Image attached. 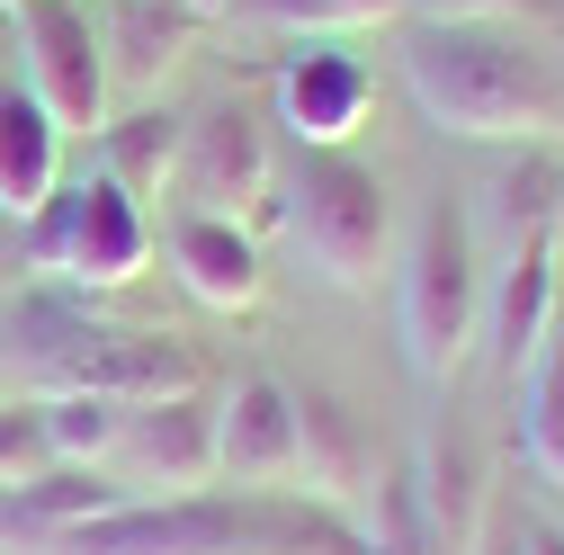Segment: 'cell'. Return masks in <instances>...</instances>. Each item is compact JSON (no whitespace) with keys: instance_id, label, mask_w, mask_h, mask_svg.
I'll return each mask as SVG.
<instances>
[{"instance_id":"obj_24","label":"cell","mask_w":564,"mask_h":555,"mask_svg":"<svg viewBox=\"0 0 564 555\" xmlns=\"http://www.w3.org/2000/svg\"><path fill=\"white\" fill-rule=\"evenodd\" d=\"M54 475V439H45V412L36 403H0V493L10 483Z\"/></svg>"},{"instance_id":"obj_6","label":"cell","mask_w":564,"mask_h":555,"mask_svg":"<svg viewBox=\"0 0 564 555\" xmlns=\"http://www.w3.org/2000/svg\"><path fill=\"white\" fill-rule=\"evenodd\" d=\"M108 475L134 502H180L216 483V403L206 394H171V403H134L126 439L108 457Z\"/></svg>"},{"instance_id":"obj_1","label":"cell","mask_w":564,"mask_h":555,"mask_svg":"<svg viewBox=\"0 0 564 555\" xmlns=\"http://www.w3.org/2000/svg\"><path fill=\"white\" fill-rule=\"evenodd\" d=\"M403 90L457 144H564V63L511 28H403Z\"/></svg>"},{"instance_id":"obj_11","label":"cell","mask_w":564,"mask_h":555,"mask_svg":"<svg viewBox=\"0 0 564 555\" xmlns=\"http://www.w3.org/2000/svg\"><path fill=\"white\" fill-rule=\"evenodd\" d=\"M555 278H564V233H529V242L502 251V278L484 296V340H492V359H502L511 385L529 377V359L555 331Z\"/></svg>"},{"instance_id":"obj_4","label":"cell","mask_w":564,"mask_h":555,"mask_svg":"<svg viewBox=\"0 0 564 555\" xmlns=\"http://www.w3.org/2000/svg\"><path fill=\"white\" fill-rule=\"evenodd\" d=\"M28 233V260L73 296H117L153 269V216L134 206L108 171H82L45 197V216L19 225Z\"/></svg>"},{"instance_id":"obj_19","label":"cell","mask_w":564,"mask_h":555,"mask_svg":"<svg viewBox=\"0 0 564 555\" xmlns=\"http://www.w3.org/2000/svg\"><path fill=\"white\" fill-rule=\"evenodd\" d=\"M484 216H492V233H502V251L511 242H529V233H564V171L555 162H511V171H492V188H484Z\"/></svg>"},{"instance_id":"obj_27","label":"cell","mask_w":564,"mask_h":555,"mask_svg":"<svg viewBox=\"0 0 564 555\" xmlns=\"http://www.w3.org/2000/svg\"><path fill=\"white\" fill-rule=\"evenodd\" d=\"M520 537H529V555H564V529H546V520H520Z\"/></svg>"},{"instance_id":"obj_28","label":"cell","mask_w":564,"mask_h":555,"mask_svg":"<svg viewBox=\"0 0 564 555\" xmlns=\"http://www.w3.org/2000/svg\"><path fill=\"white\" fill-rule=\"evenodd\" d=\"M0 287H10V260H0Z\"/></svg>"},{"instance_id":"obj_23","label":"cell","mask_w":564,"mask_h":555,"mask_svg":"<svg viewBox=\"0 0 564 555\" xmlns=\"http://www.w3.org/2000/svg\"><path fill=\"white\" fill-rule=\"evenodd\" d=\"M368 555H440L431 520H421V493H412V475H377L368 483V520H359Z\"/></svg>"},{"instance_id":"obj_22","label":"cell","mask_w":564,"mask_h":555,"mask_svg":"<svg viewBox=\"0 0 564 555\" xmlns=\"http://www.w3.org/2000/svg\"><path fill=\"white\" fill-rule=\"evenodd\" d=\"M242 19L278 36H349V28H394L403 0H242Z\"/></svg>"},{"instance_id":"obj_17","label":"cell","mask_w":564,"mask_h":555,"mask_svg":"<svg viewBox=\"0 0 564 555\" xmlns=\"http://www.w3.org/2000/svg\"><path fill=\"white\" fill-rule=\"evenodd\" d=\"M197 10L188 0H117L108 10V81H126V90H162L180 63H188V45H197Z\"/></svg>"},{"instance_id":"obj_25","label":"cell","mask_w":564,"mask_h":555,"mask_svg":"<svg viewBox=\"0 0 564 555\" xmlns=\"http://www.w3.org/2000/svg\"><path fill=\"white\" fill-rule=\"evenodd\" d=\"M403 10L431 28H511V19H538V0H403Z\"/></svg>"},{"instance_id":"obj_9","label":"cell","mask_w":564,"mask_h":555,"mask_svg":"<svg viewBox=\"0 0 564 555\" xmlns=\"http://www.w3.org/2000/svg\"><path fill=\"white\" fill-rule=\"evenodd\" d=\"M108 340V314H90V296L73 287H36L0 314V385H19L28 403L45 394H73L82 359Z\"/></svg>"},{"instance_id":"obj_7","label":"cell","mask_w":564,"mask_h":555,"mask_svg":"<svg viewBox=\"0 0 564 555\" xmlns=\"http://www.w3.org/2000/svg\"><path fill=\"white\" fill-rule=\"evenodd\" d=\"M180 197H188V216H269V197H278V153H269V126L251 108H216V117H197L188 126V153H180Z\"/></svg>"},{"instance_id":"obj_14","label":"cell","mask_w":564,"mask_h":555,"mask_svg":"<svg viewBox=\"0 0 564 555\" xmlns=\"http://www.w3.org/2000/svg\"><path fill=\"white\" fill-rule=\"evenodd\" d=\"M206 368L180 331H134V323H108V340L82 359L73 394H108V403H171V394H197Z\"/></svg>"},{"instance_id":"obj_15","label":"cell","mask_w":564,"mask_h":555,"mask_svg":"<svg viewBox=\"0 0 564 555\" xmlns=\"http://www.w3.org/2000/svg\"><path fill=\"white\" fill-rule=\"evenodd\" d=\"M54 188H63V126L28 81H0V216L36 225Z\"/></svg>"},{"instance_id":"obj_10","label":"cell","mask_w":564,"mask_h":555,"mask_svg":"<svg viewBox=\"0 0 564 555\" xmlns=\"http://www.w3.org/2000/svg\"><path fill=\"white\" fill-rule=\"evenodd\" d=\"M216 483L234 493H288L296 483V385L242 368L216 394Z\"/></svg>"},{"instance_id":"obj_21","label":"cell","mask_w":564,"mask_h":555,"mask_svg":"<svg viewBox=\"0 0 564 555\" xmlns=\"http://www.w3.org/2000/svg\"><path fill=\"white\" fill-rule=\"evenodd\" d=\"M45 439H54V466H108L117 439H126V412L134 403H108V394H45Z\"/></svg>"},{"instance_id":"obj_2","label":"cell","mask_w":564,"mask_h":555,"mask_svg":"<svg viewBox=\"0 0 564 555\" xmlns=\"http://www.w3.org/2000/svg\"><path fill=\"white\" fill-rule=\"evenodd\" d=\"M394 340L421 385H448L484 340V251L457 197H431L412 242L394 251Z\"/></svg>"},{"instance_id":"obj_20","label":"cell","mask_w":564,"mask_h":555,"mask_svg":"<svg viewBox=\"0 0 564 555\" xmlns=\"http://www.w3.org/2000/svg\"><path fill=\"white\" fill-rule=\"evenodd\" d=\"M520 439H529V466L564 483V323L546 331V350L520 377Z\"/></svg>"},{"instance_id":"obj_5","label":"cell","mask_w":564,"mask_h":555,"mask_svg":"<svg viewBox=\"0 0 564 555\" xmlns=\"http://www.w3.org/2000/svg\"><path fill=\"white\" fill-rule=\"evenodd\" d=\"M10 36L28 54V90L45 99V117L63 134H99L117 81H108V36L90 0H28V10H10Z\"/></svg>"},{"instance_id":"obj_3","label":"cell","mask_w":564,"mask_h":555,"mask_svg":"<svg viewBox=\"0 0 564 555\" xmlns=\"http://www.w3.org/2000/svg\"><path fill=\"white\" fill-rule=\"evenodd\" d=\"M278 216H288L296 251L332 278V287H377V269H394V188L386 171L349 153H305L296 179H278Z\"/></svg>"},{"instance_id":"obj_13","label":"cell","mask_w":564,"mask_h":555,"mask_svg":"<svg viewBox=\"0 0 564 555\" xmlns=\"http://www.w3.org/2000/svg\"><path fill=\"white\" fill-rule=\"evenodd\" d=\"M412 475V493H421V520H431L440 555H466L484 511H492V475H484V448L457 431V422H431L421 431V457L403 466Z\"/></svg>"},{"instance_id":"obj_8","label":"cell","mask_w":564,"mask_h":555,"mask_svg":"<svg viewBox=\"0 0 564 555\" xmlns=\"http://www.w3.org/2000/svg\"><path fill=\"white\" fill-rule=\"evenodd\" d=\"M377 108V73L340 36H296V54L278 63V126L296 134V153H340Z\"/></svg>"},{"instance_id":"obj_26","label":"cell","mask_w":564,"mask_h":555,"mask_svg":"<svg viewBox=\"0 0 564 555\" xmlns=\"http://www.w3.org/2000/svg\"><path fill=\"white\" fill-rule=\"evenodd\" d=\"M520 520H529V511H511L502 493H492V511H484V529H475V546H466V555H529Z\"/></svg>"},{"instance_id":"obj_16","label":"cell","mask_w":564,"mask_h":555,"mask_svg":"<svg viewBox=\"0 0 564 555\" xmlns=\"http://www.w3.org/2000/svg\"><path fill=\"white\" fill-rule=\"evenodd\" d=\"M368 439H359V422L332 403V394H296V483L288 493H305V502H323V511H340V502H359L368 493Z\"/></svg>"},{"instance_id":"obj_18","label":"cell","mask_w":564,"mask_h":555,"mask_svg":"<svg viewBox=\"0 0 564 555\" xmlns=\"http://www.w3.org/2000/svg\"><path fill=\"white\" fill-rule=\"evenodd\" d=\"M180 153H188V117H171V108H134V117L99 126V171L134 206H153V197L180 188Z\"/></svg>"},{"instance_id":"obj_12","label":"cell","mask_w":564,"mask_h":555,"mask_svg":"<svg viewBox=\"0 0 564 555\" xmlns=\"http://www.w3.org/2000/svg\"><path fill=\"white\" fill-rule=\"evenodd\" d=\"M162 251H171V269H180V287L206 305V314H251L260 296H269V260H260V233L251 225H234V216H171V233H162Z\"/></svg>"}]
</instances>
